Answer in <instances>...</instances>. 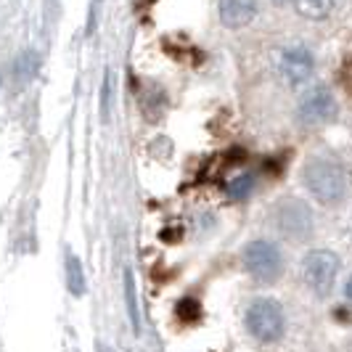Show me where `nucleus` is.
Returning a JSON list of instances; mask_svg holds the SVG:
<instances>
[{
	"label": "nucleus",
	"mask_w": 352,
	"mask_h": 352,
	"mask_svg": "<svg viewBox=\"0 0 352 352\" xmlns=\"http://www.w3.org/2000/svg\"><path fill=\"white\" fill-rule=\"evenodd\" d=\"M342 292H344V300L352 305V276L347 278V281H344V289H342Z\"/></svg>",
	"instance_id": "f3484780"
},
{
	"label": "nucleus",
	"mask_w": 352,
	"mask_h": 352,
	"mask_svg": "<svg viewBox=\"0 0 352 352\" xmlns=\"http://www.w3.org/2000/svg\"><path fill=\"white\" fill-rule=\"evenodd\" d=\"M67 286L72 289V294L85 292V273H82V265L74 254H67Z\"/></svg>",
	"instance_id": "f8f14e48"
},
{
	"label": "nucleus",
	"mask_w": 352,
	"mask_h": 352,
	"mask_svg": "<svg viewBox=\"0 0 352 352\" xmlns=\"http://www.w3.org/2000/svg\"><path fill=\"white\" fill-rule=\"evenodd\" d=\"M220 21L228 30H241L257 16V0H220Z\"/></svg>",
	"instance_id": "6e6552de"
},
{
	"label": "nucleus",
	"mask_w": 352,
	"mask_h": 352,
	"mask_svg": "<svg viewBox=\"0 0 352 352\" xmlns=\"http://www.w3.org/2000/svg\"><path fill=\"white\" fill-rule=\"evenodd\" d=\"M124 302H127V316L133 323V331H141V310H138V297H135V278L133 270H124Z\"/></svg>",
	"instance_id": "9b49d317"
},
{
	"label": "nucleus",
	"mask_w": 352,
	"mask_h": 352,
	"mask_svg": "<svg viewBox=\"0 0 352 352\" xmlns=\"http://www.w3.org/2000/svg\"><path fill=\"white\" fill-rule=\"evenodd\" d=\"M273 223H276V230L281 233L286 241L305 244L316 233V212H313V207L305 199L286 196L273 210Z\"/></svg>",
	"instance_id": "7ed1b4c3"
},
{
	"label": "nucleus",
	"mask_w": 352,
	"mask_h": 352,
	"mask_svg": "<svg viewBox=\"0 0 352 352\" xmlns=\"http://www.w3.org/2000/svg\"><path fill=\"white\" fill-rule=\"evenodd\" d=\"M339 273H342V260L331 249H310L302 257V281L320 300L336 289Z\"/></svg>",
	"instance_id": "20e7f679"
},
{
	"label": "nucleus",
	"mask_w": 352,
	"mask_h": 352,
	"mask_svg": "<svg viewBox=\"0 0 352 352\" xmlns=\"http://www.w3.org/2000/svg\"><path fill=\"white\" fill-rule=\"evenodd\" d=\"M273 3H276V6H286V3H289V0H273Z\"/></svg>",
	"instance_id": "a211bd4d"
},
{
	"label": "nucleus",
	"mask_w": 352,
	"mask_h": 352,
	"mask_svg": "<svg viewBox=\"0 0 352 352\" xmlns=\"http://www.w3.org/2000/svg\"><path fill=\"white\" fill-rule=\"evenodd\" d=\"M294 6H297V14L305 19H326L331 11L336 8V0H294Z\"/></svg>",
	"instance_id": "9d476101"
},
{
	"label": "nucleus",
	"mask_w": 352,
	"mask_h": 352,
	"mask_svg": "<svg viewBox=\"0 0 352 352\" xmlns=\"http://www.w3.org/2000/svg\"><path fill=\"white\" fill-rule=\"evenodd\" d=\"M339 104H336L334 93L326 85H313L302 93L300 104H297V120L302 127H323V124L334 122Z\"/></svg>",
	"instance_id": "0eeeda50"
},
{
	"label": "nucleus",
	"mask_w": 352,
	"mask_h": 352,
	"mask_svg": "<svg viewBox=\"0 0 352 352\" xmlns=\"http://www.w3.org/2000/svg\"><path fill=\"white\" fill-rule=\"evenodd\" d=\"M40 69V56L35 51H27L19 56L16 61V77L19 80H32Z\"/></svg>",
	"instance_id": "ddd939ff"
},
{
	"label": "nucleus",
	"mask_w": 352,
	"mask_h": 352,
	"mask_svg": "<svg viewBox=\"0 0 352 352\" xmlns=\"http://www.w3.org/2000/svg\"><path fill=\"white\" fill-rule=\"evenodd\" d=\"M101 3L104 0H90V11H88V35L96 32L98 27V14H101Z\"/></svg>",
	"instance_id": "dca6fc26"
},
{
	"label": "nucleus",
	"mask_w": 352,
	"mask_h": 352,
	"mask_svg": "<svg viewBox=\"0 0 352 352\" xmlns=\"http://www.w3.org/2000/svg\"><path fill=\"white\" fill-rule=\"evenodd\" d=\"M109 111H111V74H104V85H101V120H109Z\"/></svg>",
	"instance_id": "4468645a"
},
{
	"label": "nucleus",
	"mask_w": 352,
	"mask_h": 352,
	"mask_svg": "<svg viewBox=\"0 0 352 352\" xmlns=\"http://www.w3.org/2000/svg\"><path fill=\"white\" fill-rule=\"evenodd\" d=\"M313 74H316V56L307 45L294 43L278 53V77L286 88H305L313 80Z\"/></svg>",
	"instance_id": "423d86ee"
},
{
	"label": "nucleus",
	"mask_w": 352,
	"mask_h": 352,
	"mask_svg": "<svg viewBox=\"0 0 352 352\" xmlns=\"http://www.w3.org/2000/svg\"><path fill=\"white\" fill-rule=\"evenodd\" d=\"M254 188H257V175L254 173H239L226 183V196L230 201H247L249 196L254 194Z\"/></svg>",
	"instance_id": "1a4fd4ad"
},
{
	"label": "nucleus",
	"mask_w": 352,
	"mask_h": 352,
	"mask_svg": "<svg viewBox=\"0 0 352 352\" xmlns=\"http://www.w3.org/2000/svg\"><path fill=\"white\" fill-rule=\"evenodd\" d=\"M244 326L249 336L260 344H276L286 334V313L283 305L273 297H257L247 305Z\"/></svg>",
	"instance_id": "f03ea898"
},
{
	"label": "nucleus",
	"mask_w": 352,
	"mask_h": 352,
	"mask_svg": "<svg viewBox=\"0 0 352 352\" xmlns=\"http://www.w3.org/2000/svg\"><path fill=\"white\" fill-rule=\"evenodd\" d=\"M244 270L257 283H276L283 276V252L276 241L267 239H254L249 241L241 252Z\"/></svg>",
	"instance_id": "39448f33"
},
{
	"label": "nucleus",
	"mask_w": 352,
	"mask_h": 352,
	"mask_svg": "<svg viewBox=\"0 0 352 352\" xmlns=\"http://www.w3.org/2000/svg\"><path fill=\"white\" fill-rule=\"evenodd\" d=\"M302 186L318 204L339 207L350 191V173L331 154H316L302 164Z\"/></svg>",
	"instance_id": "f257e3e1"
},
{
	"label": "nucleus",
	"mask_w": 352,
	"mask_h": 352,
	"mask_svg": "<svg viewBox=\"0 0 352 352\" xmlns=\"http://www.w3.org/2000/svg\"><path fill=\"white\" fill-rule=\"evenodd\" d=\"M177 316L183 318V320H196V318H199V302L183 300L177 305Z\"/></svg>",
	"instance_id": "2eb2a0df"
}]
</instances>
